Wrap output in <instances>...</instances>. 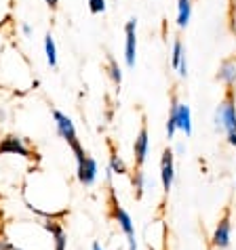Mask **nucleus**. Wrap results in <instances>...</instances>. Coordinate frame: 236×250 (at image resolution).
Instances as JSON below:
<instances>
[{
    "label": "nucleus",
    "instance_id": "25",
    "mask_svg": "<svg viewBox=\"0 0 236 250\" xmlns=\"http://www.w3.org/2000/svg\"><path fill=\"white\" fill-rule=\"evenodd\" d=\"M4 118H6V112H4V109H0V122H2Z\"/></svg>",
    "mask_w": 236,
    "mask_h": 250
},
{
    "label": "nucleus",
    "instance_id": "14",
    "mask_svg": "<svg viewBox=\"0 0 236 250\" xmlns=\"http://www.w3.org/2000/svg\"><path fill=\"white\" fill-rule=\"evenodd\" d=\"M131 185H133L135 200H142L143 198V191H145V172L142 168H135L133 170V175H131Z\"/></svg>",
    "mask_w": 236,
    "mask_h": 250
},
{
    "label": "nucleus",
    "instance_id": "3",
    "mask_svg": "<svg viewBox=\"0 0 236 250\" xmlns=\"http://www.w3.org/2000/svg\"><path fill=\"white\" fill-rule=\"evenodd\" d=\"M110 217L116 221V225L120 227V231L124 233V238H127V246L129 250H137V242H135V225H133V219H131V214L124 210L118 202L114 189L110 187Z\"/></svg>",
    "mask_w": 236,
    "mask_h": 250
},
{
    "label": "nucleus",
    "instance_id": "12",
    "mask_svg": "<svg viewBox=\"0 0 236 250\" xmlns=\"http://www.w3.org/2000/svg\"><path fill=\"white\" fill-rule=\"evenodd\" d=\"M177 128L184 130L186 137L192 135V112L186 103H179L177 105Z\"/></svg>",
    "mask_w": 236,
    "mask_h": 250
},
{
    "label": "nucleus",
    "instance_id": "20",
    "mask_svg": "<svg viewBox=\"0 0 236 250\" xmlns=\"http://www.w3.org/2000/svg\"><path fill=\"white\" fill-rule=\"evenodd\" d=\"M0 250H25V248L17 246L15 242L11 238H6V235H0Z\"/></svg>",
    "mask_w": 236,
    "mask_h": 250
},
{
    "label": "nucleus",
    "instance_id": "9",
    "mask_svg": "<svg viewBox=\"0 0 236 250\" xmlns=\"http://www.w3.org/2000/svg\"><path fill=\"white\" fill-rule=\"evenodd\" d=\"M40 227L51 235L53 240V250H68V235H66V229L64 225L59 223L57 219H45L40 221Z\"/></svg>",
    "mask_w": 236,
    "mask_h": 250
},
{
    "label": "nucleus",
    "instance_id": "5",
    "mask_svg": "<svg viewBox=\"0 0 236 250\" xmlns=\"http://www.w3.org/2000/svg\"><path fill=\"white\" fill-rule=\"evenodd\" d=\"M230 231H232V223H230V208H224V214L215 225V231L211 235V246L217 250H226L230 246Z\"/></svg>",
    "mask_w": 236,
    "mask_h": 250
},
{
    "label": "nucleus",
    "instance_id": "16",
    "mask_svg": "<svg viewBox=\"0 0 236 250\" xmlns=\"http://www.w3.org/2000/svg\"><path fill=\"white\" fill-rule=\"evenodd\" d=\"M110 172L112 175H127V164H124V160L116 154L112 149V154H110Z\"/></svg>",
    "mask_w": 236,
    "mask_h": 250
},
{
    "label": "nucleus",
    "instance_id": "26",
    "mask_svg": "<svg viewBox=\"0 0 236 250\" xmlns=\"http://www.w3.org/2000/svg\"><path fill=\"white\" fill-rule=\"evenodd\" d=\"M179 2H182V4H184V2H190V0H179Z\"/></svg>",
    "mask_w": 236,
    "mask_h": 250
},
{
    "label": "nucleus",
    "instance_id": "22",
    "mask_svg": "<svg viewBox=\"0 0 236 250\" xmlns=\"http://www.w3.org/2000/svg\"><path fill=\"white\" fill-rule=\"evenodd\" d=\"M22 32L25 34V36H30V34H32V25L30 23H22Z\"/></svg>",
    "mask_w": 236,
    "mask_h": 250
},
{
    "label": "nucleus",
    "instance_id": "8",
    "mask_svg": "<svg viewBox=\"0 0 236 250\" xmlns=\"http://www.w3.org/2000/svg\"><path fill=\"white\" fill-rule=\"evenodd\" d=\"M148 149H150V135H148V124L145 120L142 122V128L137 133L135 141H133V162H135V168H142L145 158H148Z\"/></svg>",
    "mask_w": 236,
    "mask_h": 250
},
{
    "label": "nucleus",
    "instance_id": "13",
    "mask_svg": "<svg viewBox=\"0 0 236 250\" xmlns=\"http://www.w3.org/2000/svg\"><path fill=\"white\" fill-rule=\"evenodd\" d=\"M177 105H179V101H177L175 93H173V97H171V112H169V120H166V139H169V141L175 137V130H177Z\"/></svg>",
    "mask_w": 236,
    "mask_h": 250
},
{
    "label": "nucleus",
    "instance_id": "1",
    "mask_svg": "<svg viewBox=\"0 0 236 250\" xmlns=\"http://www.w3.org/2000/svg\"><path fill=\"white\" fill-rule=\"evenodd\" d=\"M215 126L226 130L228 143L236 145V101H234V88H226V97L215 109Z\"/></svg>",
    "mask_w": 236,
    "mask_h": 250
},
{
    "label": "nucleus",
    "instance_id": "24",
    "mask_svg": "<svg viewBox=\"0 0 236 250\" xmlns=\"http://www.w3.org/2000/svg\"><path fill=\"white\" fill-rule=\"evenodd\" d=\"M91 250H103V248H101L99 242H93V244H91Z\"/></svg>",
    "mask_w": 236,
    "mask_h": 250
},
{
    "label": "nucleus",
    "instance_id": "11",
    "mask_svg": "<svg viewBox=\"0 0 236 250\" xmlns=\"http://www.w3.org/2000/svg\"><path fill=\"white\" fill-rule=\"evenodd\" d=\"M217 78L224 82L226 88H234L236 86V57H228L221 61Z\"/></svg>",
    "mask_w": 236,
    "mask_h": 250
},
{
    "label": "nucleus",
    "instance_id": "7",
    "mask_svg": "<svg viewBox=\"0 0 236 250\" xmlns=\"http://www.w3.org/2000/svg\"><path fill=\"white\" fill-rule=\"evenodd\" d=\"M161 181H163V191L169 196L173 181H175V154L169 147L161 156Z\"/></svg>",
    "mask_w": 236,
    "mask_h": 250
},
{
    "label": "nucleus",
    "instance_id": "6",
    "mask_svg": "<svg viewBox=\"0 0 236 250\" xmlns=\"http://www.w3.org/2000/svg\"><path fill=\"white\" fill-rule=\"evenodd\" d=\"M97 172H99V166H97V160L93 156L85 154V158L76 162V179L80 185L91 187L97 181Z\"/></svg>",
    "mask_w": 236,
    "mask_h": 250
},
{
    "label": "nucleus",
    "instance_id": "10",
    "mask_svg": "<svg viewBox=\"0 0 236 250\" xmlns=\"http://www.w3.org/2000/svg\"><path fill=\"white\" fill-rule=\"evenodd\" d=\"M137 19L131 17L127 25H124V36H127V44H124V61H127L129 67H135V55H137Z\"/></svg>",
    "mask_w": 236,
    "mask_h": 250
},
{
    "label": "nucleus",
    "instance_id": "23",
    "mask_svg": "<svg viewBox=\"0 0 236 250\" xmlns=\"http://www.w3.org/2000/svg\"><path fill=\"white\" fill-rule=\"evenodd\" d=\"M45 2H47L48 6H51L53 11H55V9H57V6H59V0H45Z\"/></svg>",
    "mask_w": 236,
    "mask_h": 250
},
{
    "label": "nucleus",
    "instance_id": "2",
    "mask_svg": "<svg viewBox=\"0 0 236 250\" xmlns=\"http://www.w3.org/2000/svg\"><path fill=\"white\" fill-rule=\"evenodd\" d=\"M53 120H55V128H57V135L64 139V141L70 145V149L74 151L76 162H78V160H82L87 151L82 149V145H80V141H78V135H76V126H74L72 118L66 116L64 112H59V109H53Z\"/></svg>",
    "mask_w": 236,
    "mask_h": 250
},
{
    "label": "nucleus",
    "instance_id": "15",
    "mask_svg": "<svg viewBox=\"0 0 236 250\" xmlns=\"http://www.w3.org/2000/svg\"><path fill=\"white\" fill-rule=\"evenodd\" d=\"M45 53H47V63L51 67H57V46L51 32L45 34Z\"/></svg>",
    "mask_w": 236,
    "mask_h": 250
},
{
    "label": "nucleus",
    "instance_id": "28",
    "mask_svg": "<svg viewBox=\"0 0 236 250\" xmlns=\"http://www.w3.org/2000/svg\"><path fill=\"white\" fill-rule=\"evenodd\" d=\"M209 250H211V248H209Z\"/></svg>",
    "mask_w": 236,
    "mask_h": 250
},
{
    "label": "nucleus",
    "instance_id": "17",
    "mask_svg": "<svg viewBox=\"0 0 236 250\" xmlns=\"http://www.w3.org/2000/svg\"><path fill=\"white\" fill-rule=\"evenodd\" d=\"M108 74H110V78H112V82L116 86H120V82H122V69L120 65H118V61L110 55L108 57Z\"/></svg>",
    "mask_w": 236,
    "mask_h": 250
},
{
    "label": "nucleus",
    "instance_id": "4",
    "mask_svg": "<svg viewBox=\"0 0 236 250\" xmlns=\"http://www.w3.org/2000/svg\"><path fill=\"white\" fill-rule=\"evenodd\" d=\"M0 156H22L25 160H34V151L27 147L24 137L6 135L0 139Z\"/></svg>",
    "mask_w": 236,
    "mask_h": 250
},
{
    "label": "nucleus",
    "instance_id": "18",
    "mask_svg": "<svg viewBox=\"0 0 236 250\" xmlns=\"http://www.w3.org/2000/svg\"><path fill=\"white\" fill-rule=\"evenodd\" d=\"M190 13H192V2H179L177 4V25L179 27H186L190 21Z\"/></svg>",
    "mask_w": 236,
    "mask_h": 250
},
{
    "label": "nucleus",
    "instance_id": "27",
    "mask_svg": "<svg viewBox=\"0 0 236 250\" xmlns=\"http://www.w3.org/2000/svg\"><path fill=\"white\" fill-rule=\"evenodd\" d=\"M2 25H4V21H0V27H2Z\"/></svg>",
    "mask_w": 236,
    "mask_h": 250
},
{
    "label": "nucleus",
    "instance_id": "21",
    "mask_svg": "<svg viewBox=\"0 0 236 250\" xmlns=\"http://www.w3.org/2000/svg\"><path fill=\"white\" fill-rule=\"evenodd\" d=\"M89 11L93 15H99V13L106 11V0H89Z\"/></svg>",
    "mask_w": 236,
    "mask_h": 250
},
{
    "label": "nucleus",
    "instance_id": "19",
    "mask_svg": "<svg viewBox=\"0 0 236 250\" xmlns=\"http://www.w3.org/2000/svg\"><path fill=\"white\" fill-rule=\"evenodd\" d=\"M184 44H182V40H179V38H175V40H173V55H171V65L173 67H179V61H182V57H184Z\"/></svg>",
    "mask_w": 236,
    "mask_h": 250
}]
</instances>
